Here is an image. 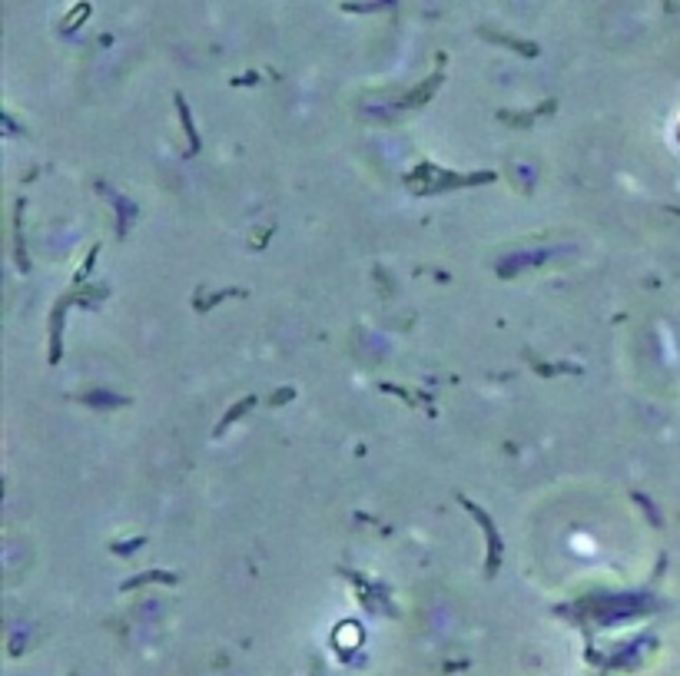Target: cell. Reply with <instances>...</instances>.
Returning a JSON list of instances; mask_svg holds the SVG:
<instances>
[{
    "label": "cell",
    "instance_id": "6da1fadb",
    "mask_svg": "<svg viewBox=\"0 0 680 676\" xmlns=\"http://www.w3.org/2000/svg\"><path fill=\"white\" fill-rule=\"evenodd\" d=\"M458 501H461V507H468L472 510L474 517H478V524H481V530H485V537H488V563H485V574L488 577H494L498 574V567H501V554H505V544H501V534L494 530V524H492V517L481 510V507L474 504L472 497H461L458 494Z\"/></svg>",
    "mask_w": 680,
    "mask_h": 676
},
{
    "label": "cell",
    "instance_id": "7a4b0ae2",
    "mask_svg": "<svg viewBox=\"0 0 680 676\" xmlns=\"http://www.w3.org/2000/svg\"><path fill=\"white\" fill-rule=\"evenodd\" d=\"M561 252H574L571 245H551V249H534V252H521V256H508L505 262H498V275H518L521 269H528V265H541L554 259V256H561Z\"/></svg>",
    "mask_w": 680,
    "mask_h": 676
},
{
    "label": "cell",
    "instance_id": "3957f363",
    "mask_svg": "<svg viewBox=\"0 0 680 676\" xmlns=\"http://www.w3.org/2000/svg\"><path fill=\"white\" fill-rule=\"evenodd\" d=\"M67 305H74V295H63L54 308V319H50V365H57L60 355H63V312Z\"/></svg>",
    "mask_w": 680,
    "mask_h": 676
},
{
    "label": "cell",
    "instance_id": "277c9868",
    "mask_svg": "<svg viewBox=\"0 0 680 676\" xmlns=\"http://www.w3.org/2000/svg\"><path fill=\"white\" fill-rule=\"evenodd\" d=\"M438 83H441V74H432V80H428V83H418V87L408 96H405V100H398L392 113H405V110H415V106H421V103H428V100H432V93L438 90Z\"/></svg>",
    "mask_w": 680,
    "mask_h": 676
},
{
    "label": "cell",
    "instance_id": "5b68a950",
    "mask_svg": "<svg viewBox=\"0 0 680 676\" xmlns=\"http://www.w3.org/2000/svg\"><path fill=\"white\" fill-rule=\"evenodd\" d=\"M176 110H179L183 130H186V136H189V156H196V153H199V133L193 126V116H189V106H186V100H183V93H176Z\"/></svg>",
    "mask_w": 680,
    "mask_h": 676
},
{
    "label": "cell",
    "instance_id": "8992f818",
    "mask_svg": "<svg viewBox=\"0 0 680 676\" xmlns=\"http://www.w3.org/2000/svg\"><path fill=\"white\" fill-rule=\"evenodd\" d=\"M107 196L113 199V209H116V216H120V219H116V229H120V236H127V225H130V219L136 216V206L127 203L123 196H116L113 189H107Z\"/></svg>",
    "mask_w": 680,
    "mask_h": 676
},
{
    "label": "cell",
    "instance_id": "52a82bcc",
    "mask_svg": "<svg viewBox=\"0 0 680 676\" xmlns=\"http://www.w3.org/2000/svg\"><path fill=\"white\" fill-rule=\"evenodd\" d=\"M481 37L498 40V43H505V47H514L518 54H525V56H538V47H534V43H528V40H518V37H511V34H494V30H481Z\"/></svg>",
    "mask_w": 680,
    "mask_h": 676
},
{
    "label": "cell",
    "instance_id": "ba28073f",
    "mask_svg": "<svg viewBox=\"0 0 680 676\" xmlns=\"http://www.w3.org/2000/svg\"><path fill=\"white\" fill-rule=\"evenodd\" d=\"M23 199L17 203V209H14V243H17V265H20V272H27L30 269V262H27V252H23V232H20V219H23Z\"/></svg>",
    "mask_w": 680,
    "mask_h": 676
},
{
    "label": "cell",
    "instance_id": "9c48e42d",
    "mask_svg": "<svg viewBox=\"0 0 680 676\" xmlns=\"http://www.w3.org/2000/svg\"><path fill=\"white\" fill-rule=\"evenodd\" d=\"M176 583V574H166V570H146V574H140V577H133V581L123 583V590H136V587H143V583Z\"/></svg>",
    "mask_w": 680,
    "mask_h": 676
},
{
    "label": "cell",
    "instance_id": "30bf717a",
    "mask_svg": "<svg viewBox=\"0 0 680 676\" xmlns=\"http://www.w3.org/2000/svg\"><path fill=\"white\" fill-rule=\"evenodd\" d=\"M252 405H256V398H252V394H249V398H243L239 405H232V408H229V412H226V418L219 421V428H216V434H223V431H226V428H229V425H232V421H239V418H243V414H246L249 408H252Z\"/></svg>",
    "mask_w": 680,
    "mask_h": 676
},
{
    "label": "cell",
    "instance_id": "8fae6325",
    "mask_svg": "<svg viewBox=\"0 0 680 676\" xmlns=\"http://www.w3.org/2000/svg\"><path fill=\"white\" fill-rule=\"evenodd\" d=\"M83 401L94 405V408H120V405H127V398H120V394H83Z\"/></svg>",
    "mask_w": 680,
    "mask_h": 676
},
{
    "label": "cell",
    "instance_id": "7c38bea8",
    "mask_svg": "<svg viewBox=\"0 0 680 676\" xmlns=\"http://www.w3.org/2000/svg\"><path fill=\"white\" fill-rule=\"evenodd\" d=\"M531 368H534L538 375H558V372H578L574 365H548V361H538V358H531Z\"/></svg>",
    "mask_w": 680,
    "mask_h": 676
},
{
    "label": "cell",
    "instance_id": "4fadbf2b",
    "mask_svg": "<svg viewBox=\"0 0 680 676\" xmlns=\"http://www.w3.org/2000/svg\"><path fill=\"white\" fill-rule=\"evenodd\" d=\"M229 295H243V292H239V289H229V292H216V295H206V299H203V295H199V299H196V308H199V312H203V308H206V305H216V302L229 299Z\"/></svg>",
    "mask_w": 680,
    "mask_h": 676
},
{
    "label": "cell",
    "instance_id": "5bb4252c",
    "mask_svg": "<svg viewBox=\"0 0 680 676\" xmlns=\"http://www.w3.org/2000/svg\"><path fill=\"white\" fill-rule=\"evenodd\" d=\"M498 120H501V123H514V126H531V120H534V116H531V113H505L501 110L498 113Z\"/></svg>",
    "mask_w": 680,
    "mask_h": 676
},
{
    "label": "cell",
    "instance_id": "9a60e30c",
    "mask_svg": "<svg viewBox=\"0 0 680 676\" xmlns=\"http://www.w3.org/2000/svg\"><path fill=\"white\" fill-rule=\"evenodd\" d=\"M634 501H637V504H641L644 510H647V517H650V524H654V527L661 524V517H657V510H654V504H650V501H647L644 494H634Z\"/></svg>",
    "mask_w": 680,
    "mask_h": 676
},
{
    "label": "cell",
    "instance_id": "2e32d148",
    "mask_svg": "<svg viewBox=\"0 0 680 676\" xmlns=\"http://www.w3.org/2000/svg\"><path fill=\"white\" fill-rule=\"evenodd\" d=\"M146 544V537H136V541H120V544H113L116 554H133L136 547H143Z\"/></svg>",
    "mask_w": 680,
    "mask_h": 676
},
{
    "label": "cell",
    "instance_id": "e0dca14e",
    "mask_svg": "<svg viewBox=\"0 0 680 676\" xmlns=\"http://www.w3.org/2000/svg\"><path fill=\"white\" fill-rule=\"evenodd\" d=\"M292 394H296L292 388H279V394H272V398H269V405H283V401H289Z\"/></svg>",
    "mask_w": 680,
    "mask_h": 676
}]
</instances>
